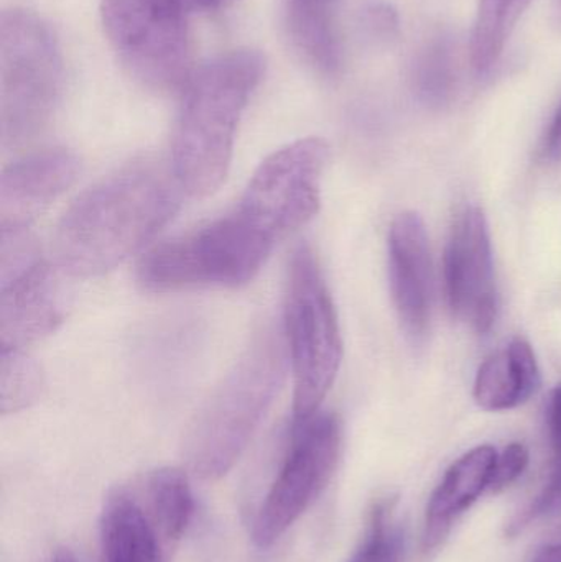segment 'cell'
<instances>
[{
  "label": "cell",
  "instance_id": "obj_7",
  "mask_svg": "<svg viewBox=\"0 0 561 562\" xmlns=\"http://www.w3.org/2000/svg\"><path fill=\"white\" fill-rule=\"evenodd\" d=\"M102 25L122 68L155 92L190 79V35L181 0H101Z\"/></svg>",
  "mask_w": 561,
  "mask_h": 562
},
{
  "label": "cell",
  "instance_id": "obj_17",
  "mask_svg": "<svg viewBox=\"0 0 561 562\" xmlns=\"http://www.w3.org/2000/svg\"><path fill=\"white\" fill-rule=\"evenodd\" d=\"M148 515L158 533L167 541H178L190 527L194 501L188 475L178 468L155 469L145 481Z\"/></svg>",
  "mask_w": 561,
  "mask_h": 562
},
{
  "label": "cell",
  "instance_id": "obj_9",
  "mask_svg": "<svg viewBox=\"0 0 561 562\" xmlns=\"http://www.w3.org/2000/svg\"><path fill=\"white\" fill-rule=\"evenodd\" d=\"M0 240V349L23 350L65 321L68 276L42 256L29 233Z\"/></svg>",
  "mask_w": 561,
  "mask_h": 562
},
{
  "label": "cell",
  "instance_id": "obj_2",
  "mask_svg": "<svg viewBox=\"0 0 561 562\" xmlns=\"http://www.w3.org/2000/svg\"><path fill=\"white\" fill-rule=\"evenodd\" d=\"M263 71L266 59L259 52L234 49L191 72L170 160L183 193L210 196L226 180L237 127Z\"/></svg>",
  "mask_w": 561,
  "mask_h": 562
},
{
  "label": "cell",
  "instance_id": "obj_21",
  "mask_svg": "<svg viewBox=\"0 0 561 562\" xmlns=\"http://www.w3.org/2000/svg\"><path fill=\"white\" fill-rule=\"evenodd\" d=\"M405 538L394 520V501L382 498L369 512L364 540L348 562H402Z\"/></svg>",
  "mask_w": 561,
  "mask_h": 562
},
{
  "label": "cell",
  "instance_id": "obj_20",
  "mask_svg": "<svg viewBox=\"0 0 561 562\" xmlns=\"http://www.w3.org/2000/svg\"><path fill=\"white\" fill-rule=\"evenodd\" d=\"M45 376L23 350L0 349V409L3 415L29 408L42 396Z\"/></svg>",
  "mask_w": 561,
  "mask_h": 562
},
{
  "label": "cell",
  "instance_id": "obj_24",
  "mask_svg": "<svg viewBox=\"0 0 561 562\" xmlns=\"http://www.w3.org/2000/svg\"><path fill=\"white\" fill-rule=\"evenodd\" d=\"M362 26L378 42H391L399 33V16L384 3H374L362 12Z\"/></svg>",
  "mask_w": 561,
  "mask_h": 562
},
{
  "label": "cell",
  "instance_id": "obj_5",
  "mask_svg": "<svg viewBox=\"0 0 561 562\" xmlns=\"http://www.w3.org/2000/svg\"><path fill=\"white\" fill-rule=\"evenodd\" d=\"M283 337L293 373V423H302L322 409L343 359L338 313L308 244L290 260Z\"/></svg>",
  "mask_w": 561,
  "mask_h": 562
},
{
  "label": "cell",
  "instance_id": "obj_25",
  "mask_svg": "<svg viewBox=\"0 0 561 562\" xmlns=\"http://www.w3.org/2000/svg\"><path fill=\"white\" fill-rule=\"evenodd\" d=\"M540 154L549 164H560L561 161V102L547 127L546 135H543Z\"/></svg>",
  "mask_w": 561,
  "mask_h": 562
},
{
  "label": "cell",
  "instance_id": "obj_29",
  "mask_svg": "<svg viewBox=\"0 0 561 562\" xmlns=\"http://www.w3.org/2000/svg\"><path fill=\"white\" fill-rule=\"evenodd\" d=\"M53 562H78V560H76L68 550H59L58 553L55 554Z\"/></svg>",
  "mask_w": 561,
  "mask_h": 562
},
{
  "label": "cell",
  "instance_id": "obj_27",
  "mask_svg": "<svg viewBox=\"0 0 561 562\" xmlns=\"http://www.w3.org/2000/svg\"><path fill=\"white\" fill-rule=\"evenodd\" d=\"M191 12H217L226 9L234 0H181Z\"/></svg>",
  "mask_w": 561,
  "mask_h": 562
},
{
  "label": "cell",
  "instance_id": "obj_26",
  "mask_svg": "<svg viewBox=\"0 0 561 562\" xmlns=\"http://www.w3.org/2000/svg\"><path fill=\"white\" fill-rule=\"evenodd\" d=\"M549 426L556 446L557 458L561 456V385L553 390L549 405Z\"/></svg>",
  "mask_w": 561,
  "mask_h": 562
},
{
  "label": "cell",
  "instance_id": "obj_31",
  "mask_svg": "<svg viewBox=\"0 0 561 562\" xmlns=\"http://www.w3.org/2000/svg\"><path fill=\"white\" fill-rule=\"evenodd\" d=\"M559 2H560V9H561V0H559Z\"/></svg>",
  "mask_w": 561,
  "mask_h": 562
},
{
  "label": "cell",
  "instance_id": "obj_22",
  "mask_svg": "<svg viewBox=\"0 0 561 562\" xmlns=\"http://www.w3.org/2000/svg\"><path fill=\"white\" fill-rule=\"evenodd\" d=\"M561 514V456L557 458L556 469L550 475L549 484L543 488L537 501L514 521L513 530L520 531L532 521Z\"/></svg>",
  "mask_w": 561,
  "mask_h": 562
},
{
  "label": "cell",
  "instance_id": "obj_3",
  "mask_svg": "<svg viewBox=\"0 0 561 562\" xmlns=\"http://www.w3.org/2000/svg\"><path fill=\"white\" fill-rule=\"evenodd\" d=\"M287 362L279 329L267 326L253 337L188 431L184 454L198 477L217 481L239 461L282 386Z\"/></svg>",
  "mask_w": 561,
  "mask_h": 562
},
{
  "label": "cell",
  "instance_id": "obj_10",
  "mask_svg": "<svg viewBox=\"0 0 561 562\" xmlns=\"http://www.w3.org/2000/svg\"><path fill=\"white\" fill-rule=\"evenodd\" d=\"M328 158L322 138L279 148L259 165L237 206L279 244L318 213Z\"/></svg>",
  "mask_w": 561,
  "mask_h": 562
},
{
  "label": "cell",
  "instance_id": "obj_14",
  "mask_svg": "<svg viewBox=\"0 0 561 562\" xmlns=\"http://www.w3.org/2000/svg\"><path fill=\"white\" fill-rule=\"evenodd\" d=\"M496 459L497 451L493 446H478L448 469L428 502L424 531L427 550L438 547L450 533L455 521L490 488Z\"/></svg>",
  "mask_w": 561,
  "mask_h": 562
},
{
  "label": "cell",
  "instance_id": "obj_8",
  "mask_svg": "<svg viewBox=\"0 0 561 562\" xmlns=\"http://www.w3.org/2000/svg\"><path fill=\"white\" fill-rule=\"evenodd\" d=\"M341 448L343 426L336 413L319 409L305 422L293 423L285 461L253 524L257 548L273 547L318 501L338 468Z\"/></svg>",
  "mask_w": 561,
  "mask_h": 562
},
{
  "label": "cell",
  "instance_id": "obj_23",
  "mask_svg": "<svg viewBox=\"0 0 561 562\" xmlns=\"http://www.w3.org/2000/svg\"><path fill=\"white\" fill-rule=\"evenodd\" d=\"M529 465V451L520 442L507 446L501 454H497L496 464L491 477L490 491L501 492L517 481Z\"/></svg>",
  "mask_w": 561,
  "mask_h": 562
},
{
  "label": "cell",
  "instance_id": "obj_16",
  "mask_svg": "<svg viewBox=\"0 0 561 562\" xmlns=\"http://www.w3.org/2000/svg\"><path fill=\"white\" fill-rule=\"evenodd\" d=\"M158 531L150 515L127 491H114L101 514L104 562H164Z\"/></svg>",
  "mask_w": 561,
  "mask_h": 562
},
{
  "label": "cell",
  "instance_id": "obj_18",
  "mask_svg": "<svg viewBox=\"0 0 561 562\" xmlns=\"http://www.w3.org/2000/svg\"><path fill=\"white\" fill-rule=\"evenodd\" d=\"M530 3L532 0H480L471 36V65L478 75H487L497 65Z\"/></svg>",
  "mask_w": 561,
  "mask_h": 562
},
{
  "label": "cell",
  "instance_id": "obj_19",
  "mask_svg": "<svg viewBox=\"0 0 561 562\" xmlns=\"http://www.w3.org/2000/svg\"><path fill=\"white\" fill-rule=\"evenodd\" d=\"M411 82L415 95L428 108H444L457 91V46L451 36L428 40L411 65Z\"/></svg>",
  "mask_w": 561,
  "mask_h": 562
},
{
  "label": "cell",
  "instance_id": "obj_11",
  "mask_svg": "<svg viewBox=\"0 0 561 562\" xmlns=\"http://www.w3.org/2000/svg\"><path fill=\"white\" fill-rule=\"evenodd\" d=\"M445 293L457 319L484 334L497 314L490 226L483 210L467 206L455 217L445 250Z\"/></svg>",
  "mask_w": 561,
  "mask_h": 562
},
{
  "label": "cell",
  "instance_id": "obj_6",
  "mask_svg": "<svg viewBox=\"0 0 561 562\" xmlns=\"http://www.w3.org/2000/svg\"><path fill=\"white\" fill-rule=\"evenodd\" d=\"M65 71L58 40L29 10L0 16V134L5 148L35 140L55 117Z\"/></svg>",
  "mask_w": 561,
  "mask_h": 562
},
{
  "label": "cell",
  "instance_id": "obj_13",
  "mask_svg": "<svg viewBox=\"0 0 561 562\" xmlns=\"http://www.w3.org/2000/svg\"><path fill=\"white\" fill-rule=\"evenodd\" d=\"M388 243L392 301L407 336L420 342L431 316L430 246L420 214H399L392 221Z\"/></svg>",
  "mask_w": 561,
  "mask_h": 562
},
{
  "label": "cell",
  "instance_id": "obj_15",
  "mask_svg": "<svg viewBox=\"0 0 561 562\" xmlns=\"http://www.w3.org/2000/svg\"><path fill=\"white\" fill-rule=\"evenodd\" d=\"M540 386V369L532 346L523 337L484 360L473 395L486 412H507L529 402Z\"/></svg>",
  "mask_w": 561,
  "mask_h": 562
},
{
  "label": "cell",
  "instance_id": "obj_12",
  "mask_svg": "<svg viewBox=\"0 0 561 562\" xmlns=\"http://www.w3.org/2000/svg\"><path fill=\"white\" fill-rule=\"evenodd\" d=\"M81 164L66 148L25 155L0 178V233L25 234L36 220L78 180Z\"/></svg>",
  "mask_w": 561,
  "mask_h": 562
},
{
  "label": "cell",
  "instance_id": "obj_4",
  "mask_svg": "<svg viewBox=\"0 0 561 562\" xmlns=\"http://www.w3.org/2000/svg\"><path fill=\"white\" fill-rule=\"evenodd\" d=\"M277 243L240 207L148 250L138 263L142 288L154 293L239 288L250 283Z\"/></svg>",
  "mask_w": 561,
  "mask_h": 562
},
{
  "label": "cell",
  "instance_id": "obj_30",
  "mask_svg": "<svg viewBox=\"0 0 561 562\" xmlns=\"http://www.w3.org/2000/svg\"><path fill=\"white\" fill-rule=\"evenodd\" d=\"M296 2L318 3V5L335 7L336 0H296Z\"/></svg>",
  "mask_w": 561,
  "mask_h": 562
},
{
  "label": "cell",
  "instance_id": "obj_28",
  "mask_svg": "<svg viewBox=\"0 0 561 562\" xmlns=\"http://www.w3.org/2000/svg\"><path fill=\"white\" fill-rule=\"evenodd\" d=\"M532 562H561V541L547 544L536 554Z\"/></svg>",
  "mask_w": 561,
  "mask_h": 562
},
{
  "label": "cell",
  "instance_id": "obj_1",
  "mask_svg": "<svg viewBox=\"0 0 561 562\" xmlns=\"http://www.w3.org/2000/svg\"><path fill=\"white\" fill-rule=\"evenodd\" d=\"M180 183L171 167L152 158L132 161L79 194L63 214L55 263L68 277H98L141 252L173 220Z\"/></svg>",
  "mask_w": 561,
  "mask_h": 562
}]
</instances>
